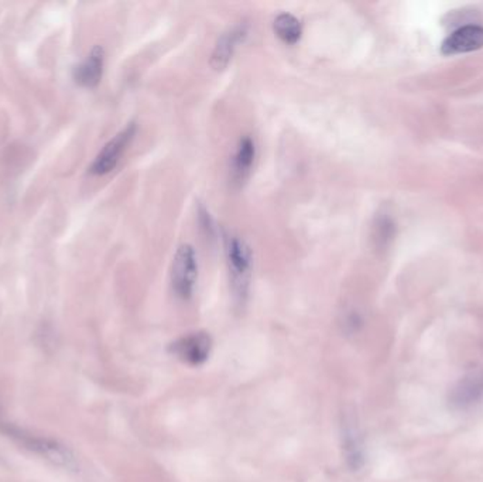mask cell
Masks as SVG:
<instances>
[{
	"mask_svg": "<svg viewBox=\"0 0 483 482\" xmlns=\"http://www.w3.org/2000/svg\"><path fill=\"white\" fill-rule=\"evenodd\" d=\"M483 394V377L472 375L465 377L464 381L455 389L452 400L459 407H467L471 403L477 402Z\"/></svg>",
	"mask_w": 483,
	"mask_h": 482,
	"instance_id": "cell-12",
	"label": "cell"
},
{
	"mask_svg": "<svg viewBox=\"0 0 483 482\" xmlns=\"http://www.w3.org/2000/svg\"><path fill=\"white\" fill-rule=\"evenodd\" d=\"M247 32H249L247 23L240 22L222 33L211 55V65L215 70H224L226 67L234 57L237 45L244 43L247 38Z\"/></svg>",
	"mask_w": 483,
	"mask_h": 482,
	"instance_id": "cell-6",
	"label": "cell"
},
{
	"mask_svg": "<svg viewBox=\"0 0 483 482\" xmlns=\"http://www.w3.org/2000/svg\"><path fill=\"white\" fill-rule=\"evenodd\" d=\"M395 234V224L387 216H380L375 226V239L379 246H386L388 242L392 241Z\"/></svg>",
	"mask_w": 483,
	"mask_h": 482,
	"instance_id": "cell-13",
	"label": "cell"
},
{
	"mask_svg": "<svg viewBox=\"0 0 483 482\" xmlns=\"http://www.w3.org/2000/svg\"><path fill=\"white\" fill-rule=\"evenodd\" d=\"M105 50L101 45L92 47L86 57L74 68V78L79 85L94 88L101 83L104 74Z\"/></svg>",
	"mask_w": 483,
	"mask_h": 482,
	"instance_id": "cell-9",
	"label": "cell"
},
{
	"mask_svg": "<svg viewBox=\"0 0 483 482\" xmlns=\"http://www.w3.org/2000/svg\"><path fill=\"white\" fill-rule=\"evenodd\" d=\"M198 282V256L193 245L177 247L171 265V287L181 300H190Z\"/></svg>",
	"mask_w": 483,
	"mask_h": 482,
	"instance_id": "cell-3",
	"label": "cell"
},
{
	"mask_svg": "<svg viewBox=\"0 0 483 482\" xmlns=\"http://www.w3.org/2000/svg\"><path fill=\"white\" fill-rule=\"evenodd\" d=\"M273 29L281 42L286 45H296L303 35V25L291 13H278L273 22Z\"/></svg>",
	"mask_w": 483,
	"mask_h": 482,
	"instance_id": "cell-11",
	"label": "cell"
},
{
	"mask_svg": "<svg viewBox=\"0 0 483 482\" xmlns=\"http://www.w3.org/2000/svg\"><path fill=\"white\" fill-rule=\"evenodd\" d=\"M226 262L231 279L235 303L242 306L249 295L253 270V252L250 245L240 236H231L226 239Z\"/></svg>",
	"mask_w": 483,
	"mask_h": 482,
	"instance_id": "cell-2",
	"label": "cell"
},
{
	"mask_svg": "<svg viewBox=\"0 0 483 482\" xmlns=\"http://www.w3.org/2000/svg\"><path fill=\"white\" fill-rule=\"evenodd\" d=\"M342 450L345 461L352 471H359L365 464V445L362 433L352 417L342 422Z\"/></svg>",
	"mask_w": 483,
	"mask_h": 482,
	"instance_id": "cell-8",
	"label": "cell"
},
{
	"mask_svg": "<svg viewBox=\"0 0 483 482\" xmlns=\"http://www.w3.org/2000/svg\"><path fill=\"white\" fill-rule=\"evenodd\" d=\"M212 351V338L208 333L186 334L168 346V353L190 367H201L208 361Z\"/></svg>",
	"mask_w": 483,
	"mask_h": 482,
	"instance_id": "cell-5",
	"label": "cell"
},
{
	"mask_svg": "<svg viewBox=\"0 0 483 482\" xmlns=\"http://www.w3.org/2000/svg\"><path fill=\"white\" fill-rule=\"evenodd\" d=\"M137 126L135 122L127 124L124 129L117 132L109 142L102 147L101 152L96 155V159L89 166V173L96 176H104L107 173H111L117 163H119L120 157L126 152L132 140L135 139L136 135Z\"/></svg>",
	"mask_w": 483,
	"mask_h": 482,
	"instance_id": "cell-4",
	"label": "cell"
},
{
	"mask_svg": "<svg viewBox=\"0 0 483 482\" xmlns=\"http://www.w3.org/2000/svg\"><path fill=\"white\" fill-rule=\"evenodd\" d=\"M0 433L12 438L13 441H16L17 445L27 448L32 453L42 456L43 458L55 464V466L63 467L65 470H78L79 464L76 461L75 454L60 441L32 435L25 428L17 427L13 423L7 422L2 415H0Z\"/></svg>",
	"mask_w": 483,
	"mask_h": 482,
	"instance_id": "cell-1",
	"label": "cell"
},
{
	"mask_svg": "<svg viewBox=\"0 0 483 482\" xmlns=\"http://www.w3.org/2000/svg\"><path fill=\"white\" fill-rule=\"evenodd\" d=\"M483 47V27L469 25L459 27L442 43V55H455L471 53Z\"/></svg>",
	"mask_w": 483,
	"mask_h": 482,
	"instance_id": "cell-7",
	"label": "cell"
},
{
	"mask_svg": "<svg viewBox=\"0 0 483 482\" xmlns=\"http://www.w3.org/2000/svg\"><path fill=\"white\" fill-rule=\"evenodd\" d=\"M257 159V143L249 135L240 137L236 150L232 157L231 176L234 183L242 185L250 175L253 163Z\"/></svg>",
	"mask_w": 483,
	"mask_h": 482,
	"instance_id": "cell-10",
	"label": "cell"
}]
</instances>
